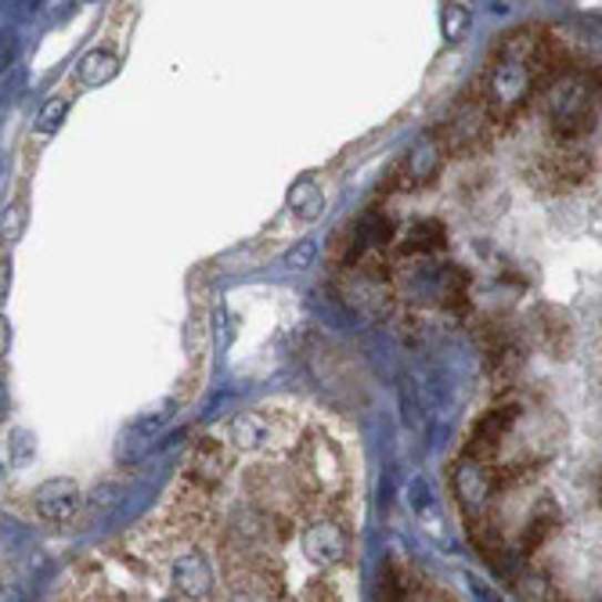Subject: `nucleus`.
Listing matches in <instances>:
<instances>
[{
  "instance_id": "obj_1",
  "label": "nucleus",
  "mask_w": 602,
  "mask_h": 602,
  "mask_svg": "<svg viewBox=\"0 0 602 602\" xmlns=\"http://www.w3.org/2000/svg\"><path fill=\"white\" fill-rule=\"evenodd\" d=\"M595 102L599 88L578 69L544 88V116L559 145H578L581 137L595 131Z\"/></svg>"
},
{
  "instance_id": "obj_15",
  "label": "nucleus",
  "mask_w": 602,
  "mask_h": 602,
  "mask_svg": "<svg viewBox=\"0 0 602 602\" xmlns=\"http://www.w3.org/2000/svg\"><path fill=\"white\" fill-rule=\"evenodd\" d=\"M289 206L299 210V217H314V213L322 210V188H318L314 181L296 184L293 195H289Z\"/></svg>"
},
{
  "instance_id": "obj_18",
  "label": "nucleus",
  "mask_w": 602,
  "mask_h": 602,
  "mask_svg": "<svg viewBox=\"0 0 602 602\" xmlns=\"http://www.w3.org/2000/svg\"><path fill=\"white\" fill-rule=\"evenodd\" d=\"M466 25H469V11L466 8H458V4L443 8V37L458 40V37L466 33Z\"/></svg>"
},
{
  "instance_id": "obj_9",
  "label": "nucleus",
  "mask_w": 602,
  "mask_h": 602,
  "mask_svg": "<svg viewBox=\"0 0 602 602\" xmlns=\"http://www.w3.org/2000/svg\"><path fill=\"white\" fill-rule=\"evenodd\" d=\"M170 581L181 592V599H192V602H206L213 595V570H210V559L203 552H184L174 555L170 563Z\"/></svg>"
},
{
  "instance_id": "obj_16",
  "label": "nucleus",
  "mask_w": 602,
  "mask_h": 602,
  "mask_svg": "<svg viewBox=\"0 0 602 602\" xmlns=\"http://www.w3.org/2000/svg\"><path fill=\"white\" fill-rule=\"evenodd\" d=\"M541 318H544V325H541V333H544V343H549L552 350H563L567 343H570V325L559 318V314L552 310V307H544L541 310Z\"/></svg>"
},
{
  "instance_id": "obj_14",
  "label": "nucleus",
  "mask_w": 602,
  "mask_h": 602,
  "mask_svg": "<svg viewBox=\"0 0 602 602\" xmlns=\"http://www.w3.org/2000/svg\"><path fill=\"white\" fill-rule=\"evenodd\" d=\"M120 73V59L112 51H91L88 59L80 62V76L83 83H91V88H102L112 76Z\"/></svg>"
},
{
  "instance_id": "obj_3",
  "label": "nucleus",
  "mask_w": 602,
  "mask_h": 602,
  "mask_svg": "<svg viewBox=\"0 0 602 602\" xmlns=\"http://www.w3.org/2000/svg\"><path fill=\"white\" fill-rule=\"evenodd\" d=\"M494 126H498L494 116L487 112L483 98L477 94V98H466V102L451 112L448 123H443V131H440V141L451 155H472V152L491 145Z\"/></svg>"
},
{
  "instance_id": "obj_7",
  "label": "nucleus",
  "mask_w": 602,
  "mask_h": 602,
  "mask_svg": "<svg viewBox=\"0 0 602 602\" xmlns=\"http://www.w3.org/2000/svg\"><path fill=\"white\" fill-rule=\"evenodd\" d=\"M451 487H455V498L462 506V516L472 520V516H483L491 509L494 501V477H491V466L477 462V458L462 455L451 469Z\"/></svg>"
},
{
  "instance_id": "obj_17",
  "label": "nucleus",
  "mask_w": 602,
  "mask_h": 602,
  "mask_svg": "<svg viewBox=\"0 0 602 602\" xmlns=\"http://www.w3.org/2000/svg\"><path fill=\"white\" fill-rule=\"evenodd\" d=\"M299 602H347L339 592L336 581H325V578H314L304 584V592H299Z\"/></svg>"
},
{
  "instance_id": "obj_4",
  "label": "nucleus",
  "mask_w": 602,
  "mask_h": 602,
  "mask_svg": "<svg viewBox=\"0 0 602 602\" xmlns=\"http://www.w3.org/2000/svg\"><path fill=\"white\" fill-rule=\"evenodd\" d=\"M304 552L318 567H347L354 555L347 516H322L304 530Z\"/></svg>"
},
{
  "instance_id": "obj_5",
  "label": "nucleus",
  "mask_w": 602,
  "mask_h": 602,
  "mask_svg": "<svg viewBox=\"0 0 602 602\" xmlns=\"http://www.w3.org/2000/svg\"><path fill=\"white\" fill-rule=\"evenodd\" d=\"M516 419H520V405H512V400H501V405H494L477 426H472V433L466 440V455L494 469L498 455H501V443H506V437L512 433Z\"/></svg>"
},
{
  "instance_id": "obj_12",
  "label": "nucleus",
  "mask_w": 602,
  "mask_h": 602,
  "mask_svg": "<svg viewBox=\"0 0 602 602\" xmlns=\"http://www.w3.org/2000/svg\"><path fill=\"white\" fill-rule=\"evenodd\" d=\"M271 437V411H242L227 422V443L235 451H256Z\"/></svg>"
},
{
  "instance_id": "obj_6",
  "label": "nucleus",
  "mask_w": 602,
  "mask_h": 602,
  "mask_svg": "<svg viewBox=\"0 0 602 602\" xmlns=\"http://www.w3.org/2000/svg\"><path fill=\"white\" fill-rule=\"evenodd\" d=\"M592 170H595V160L584 149L559 145L552 152H544L530 174H534L538 184H544V188H578L581 181L592 177Z\"/></svg>"
},
{
  "instance_id": "obj_8",
  "label": "nucleus",
  "mask_w": 602,
  "mask_h": 602,
  "mask_svg": "<svg viewBox=\"0 0 602 602\" xmlns=\"http://www.w3.org/2000/svg\"><path fill=\"white\" fill-rule=\"evenodd\" d=\"M232 458H235V448L221 437H203L195 443V451L188 458V466H184V477L195 487H203V491L217 494V487L224 483V477L232 472Z\"/></svg>"
},
{
  "instance_id": "obj_21",
  "label": "nucleus",
  "mask_w": 602,
  "mask_h": 602,
  "mask_svg": "<svg viewBox=\"0 0 602 602\" xmlns=\"http://www.w3.org/2000/svg\"><path fill=\"white\" fill-rule=\"evenodd\" d=\"M160 602H181V599H160Z\"/></svg>"
},
{
  "instance_id": "obj_19",
  "label": "nucleus",
  "mask_w": 602,
  "mask_h": 602,
  "mask_svg": "<svg viewBox=\"0 0 602 602\" xmlns=\"http://www.w3.org/2000/svg\"><path fill=\"white\" fill-rule=\"evenodd\" d=\"M62 112H65V102L59 98V102H51V105L44 109V116H40V126H44V131H54V126H59Z\"/></svg>"
},
{
  "instance_id": "obj_13",
  "label": "nucleus",
  "mask_w": 602,
  "mask_h": 602,
  "mask_svg": "<svg viewBox=\"0 0 602 602\" xmlns=\"http://www.w3.org/2000/svg\"><path fill=\"white\" fill-rule=\"evenodd\" d=\"M440 152H443L440 134H437V141H426L422 149H415L408 160V181H433L440 170V160H443Z\"/></svg>"
},
{
  "instance_id": "obj_20",
  "label": "nucleus",
  "mask_w": 602,
  "mask_h": 602,
  "mask_svg": "<svg viewBox=\"0 0 602 602\" xmlns=\"http://www.w3.org/2000/svg\"><path fill=\"white\" fill-rule=\"evenodd\" d=\"M595 498H599V506H602V472H599V480H595Z\"/></svg>"
},
{
  "instance_id": "obj_2",
  "label": "nucleus",
  "mask_w": 602,
  "mask_h": 602,
  "mask_svg": "<svg viewBox=\"0 0 602 602\" xmlns=\"http://www.w3.org/2000/svg\"><path fill=\"white\" fill-rule=\"evenodd\" d=\"M538 83L530 76V69L523 62H512V59H498L487 65L483 73V105L487 112L494 116V123H506L512 116H520L523 105L530 102V91H534Z\"/></svg>"
},
{
  "instance_id": "obj_10",
  "label": "nucleus",
  "mask_w": 602,
  "mask_h": 602,
  "mask_svg": "<svg viewBox=\"0 0 602 602\" xmlns=\"http://www.w3.org/2000/svg\"><path fill=\"white\" fill-rule=\"evenodd\" d=\"M80 487L76 480H65V477H54L48 483H40L37 487V494H33V506L37 512L44 516V520L51 523H69L73 516L80 512Z\"/></svg>"
},
{
  "instance_id": "obj_11",
  "label": "nucleus",
  "mask_w": 602,
  "mask_h": 602,
  "mask_svg": "<svg viewBox=\"0 0 602 602\" xmlns=\"http://www.w3.org/2000/svg\"><path fill=\"white\" fill-rule=\"evenodd\" d=\"M443 246H448V227L440 221L426 217V221H415L405 235L397 238V246L390 249L394 261H419V256H437Z\"/></svg>"
}]
</instances>
